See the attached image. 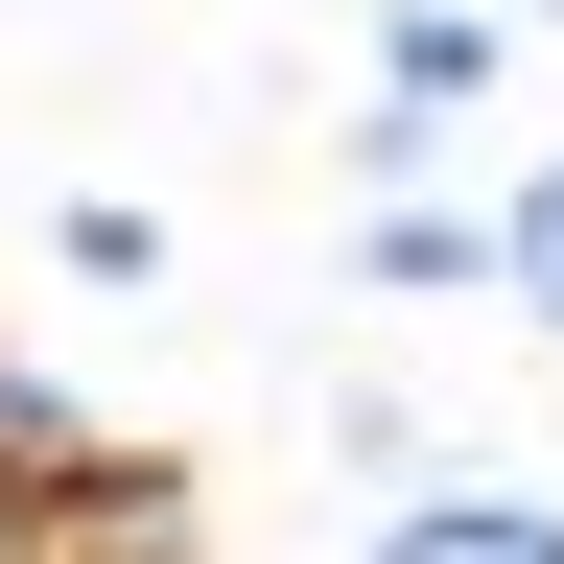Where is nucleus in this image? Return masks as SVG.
<instances>
[{
  "mask_svg": "<svg viewBox=\"0 0 564 564\" xmlns=\"http://www.w3.org/2000/svg\"><path fill=\"white\" fill-rule=\"evenodd\" d=\"M329 447L377 470V494H400V470H447V447H423V400H400V377H329Z\"/></svg>",
  "mask_w": 564,
  "mask_h": 564,
  "instance_id": "1a4fd4ad",
  "label": "nucleus"
},
{
  "mask_svg": "<svg viewBox=\"0 0 564 564\" xmlns=\"http://www.w3.org/2000/svg\"><path fill=\"white\" fill-rule=\"evenodd\" d=\"M95 447H118V423H95V377H70V352L0 306V518H47V494L95 470Z\"/></svg>",
  "mask_w": 564,
  "mask_h": 564,
  "instance_id": "20e7f679",
  "label": "nucleus"
},
{
  "mask_svg": "<svg viewBox=\"0 0 564 564\" xmlns=\"http://www.w3.org/2000/svg\"><path fill=\"white\" fill-rule=\"evenodd\" d=\"M518 47H564V0H518Z\"/></svg>",
  "mask_w": 564,
  "mask_h": 564,
  "instance_id": "9d476101",
  "label": "nucleus"
},
{
  "mask_svg": "<svg viewBox=\"0 0 564 564\" xmlns=\"http://www.w3.org/2000/svg\"><path fill=\"white\" fill-rule=\"evenodd\" d=\"M47 282L141 306V282H165V188H70V212H47Z\"/></svg>",
  "mask_w": 564,
  "mask_h": 564,
  "instance_id": "6e6552de",
  "label": "nucleus"
},
{
  "mask_svg": "<svg viewBox=\"0 0 564 564\" xmlns=\"http://www.w3.org/2000/svg\"><path fill=\"white\" fill-rule=\"evenodd\" d=\"M352 564H564V494H518V470H400L377 518H352Z\"/></svg>",
  "mask_w": 564,
  "mask_h": 564,
  "instance_id": "f257e3e1",
  "label": "nucleus"
},
{
  "mask_svg": "<svg viewBox=\"0 0 564 564\" xmlns=\"http://www.w3.org/2000/svg\"><path fill=\"white\" fill-rule=\"evenodd\" d=\"M352 282L377 306H494V188H352Z\"/></svg>",
  "mask_w": 564,
  "mask_h": 564,
  "instance_id": "7ed1b4c3",
  "label": "nucleus"
},
{
  "mask_svg": "<svg viewBox=\"0 0 564 564\" xmlns=\"http://www.w3.org/2000/svg\"><path fill=\"white\" fill-rule=\"evenodd\" d=\"M24 564H212V494H188L165 447H95V470L24 518Z\"/></svg>",
  "mask_w": 564,
  "mask_h": 564,
  "instance_id": "f03ea898",
  "label": "nucleus"
},
{
  "mask_svg": "<svg viewBox=\"0 0 564 564\" xmlns=\"http://www.w3.org/2000/svg\"><path fill=\"white\" fill-rule=\"evenodd\" d=\"M494 306L564 352V141H518V165H494Z\"/></svg>",
  "mask_w": 564,
  "mask_h": 564,
  "instance_id": "0eeeda50",
  "label": "nucleus"
},
{
  "mask_svg": "<svg viewBox=\"0 0 564 564\" xmlns=\"http://www.w3.org/2000/svg\"><path fill=\"white\" fill-rule=\"evenodd\" d=\"M470 141H494V118H447V95H377V70H352L329 165H352V188H470Z\"/></svg>",
  "mask_w": 564,
  "mask_h": 564,
  "instance_id": "423d86ee",
  "label": "nucleus"
},
{
  "mask_svg": "<svg viewBox=\"0 0 564 564\" xmlns=\"http://www.w3.org/2000/svg\"><path fill=\"white\" fill-rule=\"evenodd\" d=\"M377 95L494 118V95H518V0H377Z\"/></svg>",
  "mask_w": 564,
  "mask_h": 564,
  "instance_id": "39448f33",
  "label": "nucleus"
}]
</instances>
